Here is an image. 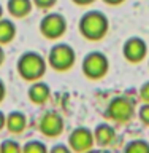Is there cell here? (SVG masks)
I'll list each match as a JSON object with an SVG mask.
<instances>
[{
    "instance_id": "1",
    "label": "cell",
    "mask_w": 149,
    "mask_h": 153,
    "mask_svg": "<svg viewBox=\"0 0 149 153\" xmlns=\"http://www.w3.org/2000/svg\"><path fill=\"white\" fill-rule=\"evenodd\" d=\"M109 30V19L105 13L98 10H90L84 13L79 19V33L86 40L97 42L108 33Z\"/></svg>"
},
{
    "instance_id": "2",
    "label": "cell",
    "mask_w": 149,
    "mask_h": 153,
    "mask_svg": "<svg viewBox=\"0 0 149 153\" xmlns=\"http://www.w3.org/2000/svg\"><path fill=\"white\" fill-rule=\"evenodd\" d=\"M48 61L37 51H26L19 56L16 62L18 74L22 80L37 81L46 74Z\"/></svg>"
},
{
    "instance_id": "3",
    "label": "cell",
    "mask_w": 149,
    "mask_h": 153,
    "mask_svg": "<svg viewBox=\"0 0 149 153\" xmlns=\"http://www.w3.org/2000/svg\"><path fill=\"white\" fill-rule=\"evenodd\" d=\"M83 74L89 80H102L109 70V61L102 51H90L84 56L81 64Z\"/></svg>"
},
{
    "instance_id": "4",
    "label": "cell",
    "mask_w": 149,
    "mask_h": 153,
    "mask_svg": "<svg viewBox=\"0 0 149 153\" xmlns=\"http://www.w3.org/2000/svg\"><path fill=\"white\" fill-rule=\"evenodd\" d=\"M76 53L73 46L68 43H57L51 48L49 56H48V64L57 72H67L75 65Z\"/></svg>"
},
{
    "instance_id": "5",
    "label": "cell",
    "mask_w": 149,
    "mask_h": 153,
    "mask_svg": "<svg viewBox=\"0 0 149 153\" xmlns=\"http://www.w3.org/2000/svg\"><path fill=\"white\" fill-rule=\"evenodd\" d=\"M106 115L116 123H128L135 117V104L126 96H117L109 100L106 107Z\"/></svg>"
},
{
    "instance_id": "6",
    "label": "cell",
    "mask_w": 149,
    "mask_h": 153,
    "mask_svg": "<svg viewBox=\"0 0 149 153\" xmlns=\"http://www.w3.org/2000/svg\"><path fill=\"white\" fill-rule=\"evenodd\" d=\"M67 32V19L60 13H46L40 21V33L48 40H57Z\"/></svg>"
},
{
    "instance_id": "7",
    "label": "cell",
    "mask_w": 149,
    "mask_h": 153,
    "mask_svg": "<svg viewBox=\"0 0 149 153\" xmlns=\"http://www.w3.org/2000/svg\"><path fill=\"white\" fill-rule=\"evenodd\" d=\"M95 143V139H94V131L84 128V126H79L73 129L68 136V147L71 148L73 153H84L90 150Z\"/></svg>"
},
{
    "instance_id": "8",
    "label": "cell",
    "mask_w": 149,
    "mask_h": 153,
    "mask_svg": "<svg viewBox=\"0 0 149 153\" xmlns=\"http://www.w3.org/2000/svg\"><path fill=\"white\" fill-rule=\"evenodd\" d=\"M64 126H65L64 118L57 112H46L38 123L40 132L46 137H59L64 132Z\"/></svg>"
},
{
    "instance_id": "9",
    "label": "cell",
    "mask_w": 149,
    "mask_h": 153,
    "mask_svg": "<svg viewBox=\"0 0 149 153\" xmlns=\"http://www.w3.org/2000/svg\"><path fill=\"white\" fill-rule=\"evenodd\" d=\"M122 54L128 62L138 64L148 56V43L141 37H130L124 43Z\"/></svg>"
},
{
    "instance_id": "10",
    "label": "cell",
    "mask_w": 149,
    "mask_h": 153,
    "mask_svg": "<svg viewBox=\"0 0 149 153\" xmlns=\"http://www.w3.org/2000/svg\"><path fill=\"white\" fill-rule=\"evenodd\" d=\"M27 97H29V100H30L32 104H35V105L46 104L48 100H49V97H51L49 85L45 83V81H40V80L32 81L30 88H29V91H27Z\"/></svg>"
},
{
    "instance_id": "11",
    "label": "cell",
    "mask_w": 149,
    "mask_h": 153,
    "mask_svg": "<svg viewBox=\"0 0 149 153\" xmlns=\"http://www.w3.org/2000/svg\"><path fill=\"white\" fill-rule=\"evenodd\" d=\"M94 139H95V143H98L100 147H108L116 139V131L108 123L97 124L94 129Z\"/></svg>"
},
{
    "instance_id": "12",
    "label": "cell",
    "mask_w": 149,
    "mask_h": 153,
    "mask_svg": "<svg viewBox=\"0 0 149 153\" xmlns=\"http://www.w3.org/2000/svg\"><path fill=\"white\" fill-rule=\"evenodd\" d=\"M7 129L13 134H21L27 128V117L19 110H13L7 115Z\"/></svg>"
},
{
    "instance_id": "13",
    "label": "cell",
    "mask_w": 149,
    "mask_h": 153,
    "mask_svg": "<svg viewBox=\"0 0 149 153\" xmlns=\"http://www.w3.org/2000/svg\"><path fill=\"white\" fill-rule=\"evenodd\" d=\"M33 8L32 0H8L7 10L13 18H26Z\"/></svg>"
},
{
    "instance_id": "14",
    "label": "cell",
    "mask_w": 149,
    "mask_h": 153,
    "mask_svg": "<svg viewBox=\"0 0 149 153\" xmlns=\"http://www.w3.org/2000/svg\"><path fill=\"white\" fill-rule=\"evenodd\" d=\"M16 37V24L11 19L2 18L0 19V45L11 43Z\"/></svg>"
},
{
    "instance_id": "15",
    "label": "cell",
    "mask_w": 149,
    "mask_h": 153,
    "mask_svg": "<svg viewBox=\"0 0 149 153\" xmlns=\"http://www.w3.org/2000/svg\"><path fill=\"white\" fill-rule=\"evenodd\" d=\"M124 153H149V142L143 139L130 140L124 148Z\"/></svg>"
},
{
    "instance_id": "16",
    "label": "cell",
    "mask_w": 149,
    "mask_h": 153,
    "mask_svg": "<svg viewBox=\"0 0 149 153\" xmlns=\"http://www.w3.org/2000/svg\"><path fill=\"white\" fill-rule=\"evenodd\" d=\"M22 153H49L46 143L41 140H29L22 145Z\"/></svg>"
},
{
    "instance_id": "17",
    "label": "cell",
    "mask_w": 149,
    "mask_h": 153,
    "mask_svg": "<svg viewBox=\"0 0 149 153\" xmlns=\"http://www.w3.org/2000/svg\"><path fill=\"white\" fill-rule=\"evenodd\" d=\"M0 153H22V145L16 140H3L0 143Z\"/></svg>"
},
{
    "instance_id": "18",
    "label": "cell",
    "mask_w": 149,
    "mask_h": 153,
    "mask_svg": "<svg viewBox=\"0 0 149 153\" xmlns=\"http://www.w3.org/2000/svg\"><path fill=\"white\" fill-rule=\"evenodd\" d=\"M138 118L141 120L143 124H146V126H149V104L145 102L140 107V110H138Z\"/></svg>"
},
{
    "instance_id": "19",
    "label": "cell",
    "mask_w": 149,
    "mask_h": 153,
    "mask_svg": "<svg viewBox=\"0 0 149 153\" xmlns=\"http://www.w3.org/2000/svg\"><path fill=\"white\" fill-rule=\"evenodd\" d=\"M33 7L40 8V10H51L57 3V0H32Z\"/></svg>"
},
{
    "instance_id": "20",
    "label": "cell",
    "mask_w": 149,
    "mask_h": 153,
    "mask_svg": "<svg viewBox=\"0 0 149 153\" xmlns=\"http://www.w3.org/2000/svg\"><path fill=\"white\" fill-rule=\"evenodd\" d=\"M49 153H73L71 148L68 145H64V143H56L54 147L49 148Z\"/></svg>"
},
{
    "instance_id": "21",
    "label": "cell",
    "mask_w": 149,
    "mask_h": 153,
    "mask_svg": "<svg viewBox=\"0 0 149 153\" xmlns=\"http://www.w3.org/2000/svg\"><path fill=\"white\" fill-rule=\"evenodd\" d=\"M140 97L143 102H148L149 104V81H146V83L141 85L140 88Z\"/></svg>"
},
{
    "instance_id": "22",
    "label": "cell",
    "mask_w": 149,
    "mask_h": 153,
    "mask_svg": "<svg viewBox=\"0 0 149 153\" xmlns=\"http://www.w3.org/2000/svg\"><path fill=\"white\" fill-rule=\"evenodd\" d=\"M75 5H79V7H87V5H90V3H94L95 0H71Z\"/></svg>"
},
{
    "instance_id": "23",
    "label": "cell",
    "mask_w": 149,
    "mask_h": 153,
    "mask_svg": "<svg viewBox=\"0 0 149 153\" xmlns=\"http://www.w3.org/2000/svg\"><path fill=\"white\" fill-rule=\"evenodd\" d=\"M5 94H7V88H5V83H3L2 80H0V102L3 100Z\"/></svg>"
},
{
    "instance_id": "24",
    "label": "cell",
    "mask_w": 149,
    "mask_h": 153,
    "mask_svg": "<svg viewBox=\"0 0 149 153\" xmlns=\"http://www.w3.org/2000/svg\"><path fill=\"white\" fill-rule=\"evenodd\" d=\"M5 124H7V115L3 112H0V131L5 128Z\"/></svg>"
},
{
    "instance_id": "25",
    "label": "cell",
    "mask_w": 149,
    "mask_h": 153,
    "mask_svg": "<svg viewBox=\"0 0 149 153\" xmlns=\"http://www.w3.org/2000/svg\"><path fill=\"white\" fill-rule=\"evenodd\" d=\"M106 5H111V7H116V5H121V3H124L126 0H103Z\"/></svg>"
},
{
    "instance_id": "26",
    "label": "cell",
    "mask_w": 149,
    "mask_h": 153,
    "mask_svg": "<svg viewBox=\"0 0 149 153\" xmlns=\"http://www.w3.org/2000/svg\"><path fill=\"white\" fill-rule=\"evenodd\" d=\"M3 61H5V51H3V45H0V67H2Z\"/></svg>"
},
{
    "instance_id": "27",
    "label": "cell",
    "mask_w": 149,
    "mask_h": 153,
    "mask_svg": "<svg viewBox=\"0 0 149 153\" xmlns=\"http://www.w3.org/2000/svg\"><path fill=\"white\" fill-rule=\"evenodd\" d=\"M2 18H3V7L0 5V19H2Z\"/></svg>"
},
{
    "instance_id": "28",
    "label": "cell",
    "mask_w": 149,
    "mask_h": 153,
    "mask_svg": "<svg viewBox=\"0 0 149 153\" xmlns=\"http://www.w3.org/2000/svg\"><path fill=\"white\" fill-rule=\"evenodd\" d=\"M84 153H100V152H97V150H92V148H90V150H87V152H84Z\"/></svg>"
}]
</instances>
